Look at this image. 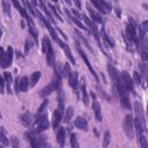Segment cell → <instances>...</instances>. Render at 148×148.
Returning a JSON list of instances; mask_svg holds the SVG:
<instances>
[{
  "instance_id": "cell-1",
  "label": "cell",
  "mask_w": 148,
  "mask_h": 148,
  "mask_svg": "<svg viewBox=\"0 0 148 148\" xmlns=\"http://www.w3.org/2000/svg\"><path fill=\"white\" fill-rule=\"evenodd\" d=\"M134 108V119H133V125L136 130V134H143L146 132V118H145V112H143V108L142 104L139 101H135L133 104Z\"/></svg>"
},
{
  "instance_id": "cell-2",
  "label": "cell",
  "mask_w": 148,
  "mask_h": 148,
  "mask_svg": "<svg viewBox=\"0 0 148 148\" xmlns=\"http://www.w3.org/2000/svg\"><path fill=\"white\" fill-rule=\"evenodd\" d=\"M27 140L30 142V145L35 148H39V147H46L49 146V143L46 142V138L44 135H42L39 132H35L32 130H30L29 132H27L25 134Z\"/></svg>"
},
{
  "instance_id": "cell-3",
  "label": "cell",
  "mask_w": 148,
  "mask_h": 148,
  "mask_svg": "<svg viewBox=\"0 0 148 148\" xmlns=\"http://www.w3.org/2000/svg\"><path fill=\"white\" fill-rule=\"evenodd\" d=\"M32 125L34 126H32L31 130L35 131V132H39L40 133V132L47 130L49 126H50V120H49L47 112H43V113L36 116V119L34 120Z\"/></svg>"
},
{
  "instance_id": "cell-4",
  "label": "cell",
  "mask_w": 148,
  "mask_h": 148,
  "mask_svg": "<svg viewBox=\"0 0 148 148\" xmlns=\"http://www.w3.org/2000/svg\"><path fill=\"white\" fill-rule=\"evenodd\" d=\"M114 86H116V89H117V92H118V97H119V101H120V104L127 109V110H131V104H130V99H128V91L124 88V86L119 82V80H117L114 82Z\"/></svg>"
},
{
  "instance_id": "cell-5",
  "label": "cell",
  "mask_w": 148,
  "mask_h": 148,
  "mask_svg": "<svg viewBox=\"0 0 148 148\" xmlns=\"http://www.w3.org/2000/svg\"><path fill=\"white\" fill-rule=\"evenodd\" d=\"M13 58H14V50L9 45L6 51H2L0 53V67L8 68L13 62Z\"/></svg>"
},
{
  "instance_id": "cell-6",
  "label": "cell",
  "mask_w": 148,
  "mask_h": 148,
  "mask_svg": "<svg viewBox=\"0 0 148 148\" xmlns=\"http://www.w3.org/2000/svg\"><path fill=\"white\" fill-rule=\"evenodd\" d=\"M74 45H75V49H76V51H77V52H79V54L81 56L82 60L86 62V65H87V67H88L89 72H90V73L92 74V76L95 77L96 82H99V80H98V76H97V74H96L95 69L92 68V66H91V64H90V61H89V59H88L87 54H86V53H84V51L82 50V47H81V44H80V42H79L77 39H75V40H74Z\"/></svg>"
},
{
  "instance_id": "cell-7",
  "label": "cell",
  "mask_w": 148,
  "mask_h": 148,
  "mask_svg": "<svg viewBox=\"0 0 148 148\" xmlns=\"http://www.w3.org/2000/svg\"><path fill=\"white\" fill-rule=\"evenodd\" d=\"M118 80L127 91H131V92L134 94V81H133V79L130 76V74L126 71H123V72L119 73Z\"/></svg>"
},
{
  "instance_id": "cell-8",
  "label": "cell",
  "mask_w": 148,
  "mask_h": 148,
  "mask_svg": "<svg viewBox=\"0 0 148 148\" xmlns=\"http://www.w3.org/2000/svg\"><path fill=\"white\" fill-rule=\"evenodd\" d=\"M123 128L127 138L132 139L134 135V125H133V117L132 114H126L123 121Z\"/></svg>"
},
{
  "instance_id": "cell-9",
  "label": "cell",
  "mask_w": 148,
  "mask_h": 148,
  "mask_svg": "<svg viewBox=\"0 0 148 148\" xmlns=\"http://www.w3.org/2000/svg\"><path fill=\"white\" fill-rule=\"evenodd\" d=\"M90 2L102 14H108L112 9V6L108 0H90Z\"/></svg>"
},
{
  "instance_id": "cell-10",
  "label": "cell",
  "mask_w": 148,
  "mask_h": 148,
  "mask_svg": "<svg viewBox=\"0 0 148 148\" xmlns=\"http://www.w3.org/2000/svg\"><path fill=\"white\" fill-rule=\"evenodd\" d=\"M68 82H69L71 88L75 92L76 97L79 98L80 97V94H79V73L77 72H71V74L68 75Z\"/></svg>"
},
{
  "instance_id": "cell-11",
  "label": "cell",
  "mask_w": 148,
  "mask_h": 148,
  "mask_svg": "<svg viewBox=\"0 0 148 148\" xmlns=\"http://www.w3.org/2000/svg\"><path fill=\"white\" fill-rule=\"evenodd\" d=\"M90 96L92 97V104H91V109L94 111V114H95V118L97 121H102L103 120V117H102V110H101V105H99V102L96 99V95L91 91L90 92Z\"/></svg>"
},
{
  "instance_id": "cell-12",
  "label": "cell",
  "mask_w": 148,
  "mask_h": 148,
  "mask_svg": "<svg viewBox=\"0 0 148 148\" xmlns=\"http://www.w3.org/2000/svg\"><path fill=\"white\" fill-rule=\"evenodd\" d=\"M58 44H59V46L64 50V52H65V54H66L67 59L69 60V62H71L72 65H75V59H74V57H73V54H72V51H71V49H69L68 44H67V43H64L62 40H60Z\"/></svg>"
},
{
  "instance_id": "cell-13",
  "label": "cell",
  "mask_w": 148,
  "mask_h": 148,
  "mask_svg": "<svg viewBox=\"0 0 148 148\" xmlns=\"http://www.w3.org/2000/svg\"><path fill=\"white\" fill-rule=\"evenodd\" d=\"M20 121L23 126L25 127H31L32 126V123H34V119H32V114L30 112H24L20 116Z\"/></svg>"
},
{
  "instance_id": "cell-14",
  "label": "cell",
  "mask_w": 148,
  "mask_h": 148,
  "mask_svg": "<svg viewBox=\"0 0 148 148\" xmlns=\"http://www.w3.org/2000/svg\"><path fill=\"white\" fill-rule=\"evenodd\" d=\"M64 12H65V14L67 15V17H68V18H69L72 22H74V23H75V24H76L79 28L83 29L84 31H88V28H87V27H86V25H84V24H83V23L80 21V18H77L76 16H74V15H73V14H72V13H71V12H69L67 8H65V9H64Z\"/></svg>"
},
{
  "instance_id": "cell-15",
  "label": "cell",
  "mask_w": 148,
  "mask_h": 148,
  "mask_svg": "<svg viewBox=\"0 0 148 148\" xmlns=\"http://www.w3.org/2000/svg\"><path fill=\"white\" fill-rule=\"evenodd\" d=\"M87 10H88V13H89V15H90V18H91L95 23H99V24H103V23H104V20L102 18V16H101L97 12H95V9H92L89 5H87Z\"/></svg>"
},
{
  "instance_id": "cell-16",
  "label": "cell",
  "mask_w": 148,
  "mask_h": 148,
  "mask_svg": "<svg viewBox=\"0 0 148 148\" xmlns=\"http://www.w3.org/2000/svg\"><path fill=\"white\" fill-rule=\"evenodd\" d=\"M74 126L75 127H77V128H80V130H82V131H88V121H87V119L84 118V117H82V116H79V117H76L75 118V120H74Z\"/></svg>"
},
{
  "instance_id": "cell-17",
  "label": "cell",
  "mask_w": 148,
  "mask_h": 148,
  "mask_svg": "<svg viewBox=\"0 0 148 148\" xmlns=\"http://www.w3.org/2000/svg\"><path fill=\"white\" fill-rule=\"evenodd\" d=\"M57 141L60 147L65 146V139H66V128L65 127H58L57 128Z\"/></svg>"
},
{
  "instance_id": "cell-18",
  "label": "cell",
  "mask_w": 148,
  "mask_h": 148,
  "mask_svg": "<svg viewBox=\"0 0 148 148\" xmlns=\"http://www.w3.org/2000/svg\"><path fill=\"white\" fill-rule=\"evenodd\" d=\"M99 34H101V37H102L103 42H104L109 47H114V42H113L109 36H108V34H106V31H105V29H104V28H102V29H101Z\"/></svg>"
},
{
  "instance_id": "cell-19",
  "label": "cell",
  "mask_w": 148,
  "mask_h": 148,
  "mask_svg": "<svg viewBox=\"0 0 148 148\" xmlns=\"http://www.w3.org/2000/svg\"><path fill=\"white\" fill-rule=\"evenodd\" d=\"M3 79H5V84L7 87V94H12V89H10V86L13 83V77H12V74L9 72H5L3 73Z\"/></svg>"
},
{
  "instance_id": "cell-20",
  "label": "cell",
  "mask_w": 148,
  "mask_h": 148,
  "mask_svg": "<svg viewBox=\"0 0 148 148\" xmlns=\"http://www.w3.org/2000/svg\"><path fill=\"white\" fill-rule=\"evenodd\" d=\"M30 88V83H29V80L27 76H22L18 81V89L20 91H27L28 89Z\"/></svg>"
},
{
  "instance_id": "cell-21",
  "label": "cell",
  "mask_w": 148,
  "mask_h": 148,
  "mask_svg": "<svg viewBox=\"0 0 148 148\" xmlns=\"http://www.w3.org/2000/svg\"><path fill=\"white\" fill-rule=\"evenodd\" d=\"M74 32H75V35L77 36V38L81 40V43H82V44H84V46H86L87 49H89L91 52H94V50L91 49V46H90V43L88 42V39H87V38H86V37H84V36H83V35H82V34H81V32H80L77 29H75V30H74Z\"/></svg>"
},
{
  "instance_id": "cell-22",
  "label": "cell",
  "mask_w": 148,
  "mask_h": 148,
  "mask_svg": "<svg viewBox=\"0 0 148 148\" xmlns=\"http://www.w3.org/2000/svg\"><path fill=\"white\" fill-rule=\"evenodd\" d=\"M45 54H46V62H47V65L52 67V66L54 65V62H56V56H54L53 47H51Z\"/></svg>"
},
{
  "instance_id": "cell-23",
  "label": "cell",
  "mask_w": 148,
  "mask_h": 148,
  "mask_svg": "<svg viewBox=\"0 0 148 148\" xmlns=\"http://www.w3.org/2000/svg\"><path fill=\"white\" fill-rule=\"evenodd\" d=\"M28 29H29L30 37L34 39V42H35L36 44H38V31H37V29L35 28V23H34V24H28Z\"/></svg>"
},
{
  "instance_id": "cell-24",
  "label": "cell",
  "mask_w": 148,
  "mask_h": 148,
  "mask_svg": "<svg viewBox=\"0 0 148 148\" xmlns=\"http://www.w3.org/2000/svg\"><path fill=\"white\" fill-rule=\"evenodd\" d=\"M81 92H82V101H83V104H84V105H88V104H89V96H88L87 86H86V83H84V80L82 81V84H81Z\"/></svg>"
},
{
  "instance_id": "cell-25",
  "label": "cell",
  "mask_w": 148,
  "mask_h": 148,
  "mask_svg": "<svg viewBox=\"0 0 148 148\" xmlns=\"http://www.w3.org/2000/svg\"><path fill=\"white\" fill-rule=\"evenodd\" d=\"M51 47H52V46H51V40H50V38L45 35V36L43 37V39H42V51H43V53H46Z\"/></svg>"
},
{
  "instance_id": "cell-26",
  "label": "cell",
  "mask_w": 148,
  "mask_h": 148,
  "mask_svg": "<svg viewBox=\"0 0 148 148\" xmlns=\"http://www.w3.org/2000/svg\"><path fill=\"white\" fill-rule=\"evenodd\" d=\"M73 114H74V108L73 106H68L66 110H65V112H64V121L67 124V123H69L71 121V119H72V117H73Z\"/></svg>"
},
{
  "instance_id": "cell-27",
  "label": "cell",
  "mask_w": 148,
  "mask_h": 148,
  "mask_svg": "<svg viewBox=\"0 0 148 148\" xmlns=\"http://www.w3.org/2000/svg\"><path fill=\"white\" fill-rule=\"evenodd\" d=\"M40 76H42V73H40L39 71H37V72H34V73L31 74V76H30V80H29L30 87H35V86H36V83L39 81Z\"/></svg>"
},
{
  "instance_id": "cell-28",
  "label": "cell",
  "mask_w": 148,
  "mask_h": 148,
  "mask_svg": "<svg viewBox=\"0 0 148 148\" xmlns=\"http://www.w3.org/2000/svg\"><path fill=\"white\" fill-rule=\"evenodd\" d=\"M108 71H109V73H110V76H111L112 81H113V82H116V81L118 80V75H119L118 71H117V69H116L111 64H108Z\"/></svg>"
},
{
  "instance_id": "cell-29",
  "label": "cell",
  "mask_w": 148,
  "mask_h": 148,
  "mask_svg": "<svg viewBox=\"0 0 148 148\" xmlns=\"http://www.w3.org/2000/svg\"><path fill=\"white\" fill-rule=\"evenodd\" d=\"M2 10L7 17H10V5L8 0H2Z\"/></svg>"
},
{
  "instance_id": "cell-30",
  "label": "cell",
  "mask_w": 148,
  "mask_h": 148,
  "mask_svg": "<svg viewBox=\"0 0 148 148\" xmlns=\"http://www.w3.org/2000/svg\"><path fill=\"white\" fill-rule=\"evenodd\" d=\"M0 142L3 146H9V140L6 136V132H5V128L3 127L0 128Z\"/></svg>"
},
{
  "instance_id": "cell-31",
  "label": "cell",
  "mask_w": 148,
  "mask_h": 148,
  "mask_svg": "<svg viewBox=\"0 0 148 148\" xmlns=\"http://www.w3.org/2000/svg\"><path fill=\"white\" fill-rule=\"evenodd\" d=\"M71 65H69V62H65V65L62 66V68H61V75L64 76V77H68V75L71 74Z\"/></svg>"
},
{
  "instance_id": "cell-32",
  "label": "cell",
  "mask_w": 148,
  "mask_h": 148,
  "mask_svg": "<svg viewBox=\"0 0 148 148\" xmlns=\"http://www.w3.org/2000/svg\"><path fill=\"white\" fill-rule=\"evenodd\" d=\"M47 105H49V99H44L43 102H42V104L39 105V108H38V110H37V113H36V116H38V114H40V113H43V112H45L46 111V108H47Z\"/></svg>"
},
{
  "instance_id": "cell-33",
  "label": "cell",
  "mask_w": 148,
  "mask_h": 148,
  "mask_svg": "<svg viewBox=\"0 0 148 148\" xmlns=\"http://www.w3.org/2000/svg\"><path fill=\"white\" fill-rule=\"evenodd\" d=\"M47 7H49V8H50V10L54 14V16H56L60 22H62V18H61V16H60V14H59V10H58L59 8H56V7H54L53 5H51V3H49V5H47Z\"/></svg>"
},
{
  "instance_id": "cell-34",
  "label": "cell",
  "mask_w": 148,
  "mask_h": 148,
  "mask_svg": "<svg viewBox=\"0 0 148 148\" xmlns=\"http://www.w3.org/2000/svg\"><path fill=\"white\" fill-rule=\"evenodd\" d=\"M138 142L140 143V146H141L142 148H147V147H148V143H147V139H146V136H145L143 134H140V135H138Z\"/></svg>"
},
{
  "instance_id": "cell-35",
  "label": "cell",
  "mask_w": 148,
  "mask_h": 148,
  "mask_svg": "<svg viewBox=\"0 0 148 148\" xmlns=\"http://www.w3.org/2000/svg\"><path fill=\"white\" fill-rule=\"evenodd\" d=\"M103 139H104V140H103V147H108V146H109V142H110V140H111V134H110V131H109V130L105 131Z\"/></svg>"
},
{
  "instance_id": "cell-36",
  "label": "cell",
  "mask_w": 148,
  "mask_h": 148,
  "mask_svg": "<svg viewBox=\"0 0 148 148\" xmlns=\"http://www.w3.org/2000/svg\"><path fill=\"white\" fill-rule=\"evenodd\" d=\"M77 135L75 134V133H72L71 134V146L73 147V148H77L79 147V142H77Z\"/></svg>"
},
{
  "instance_id": "cell-37",
  "label": "cell",
  "mask_w": 148,
  "mask_h": 148,
  "mask_svg": "<svg viewBox=\"0 0 148 148\" xmlns=\"http://www.w3.org/2000/svg\"><path fill=\"white\" fill-rule=\"evenodd\" d=\"M31 46H32V42H31L30 38H28V39L25 40V43H24V54H28V53H29Z\"/></svg>"
},
{
  "instance_id": "cell-38",
  "label": "cell",
  "mask_w": 148,
  "mask_h": 148,
  "mask_svg": "<svg viewBox=\"0 0 148 148\" xmlns=\"http://www.w3.org/2000/svg\"><path fill=\"white\" fill-rule=\"evenodd\" d=\"M133 81H134L136 84H141V83H142L141 76H140L139 72H134V73H133Z\"/></svg>"
},
{
  "instance_id": "cell-39",
  "label": "cell",
  "mask_w": 148,
  "mask_h": 148,
  "mask_svg": "<svg viewBox=\"0 0 148 148\" xmlns=\"http://www.w3.org/2000/svg\"><path fill=\"white\" fill-rule=\"evenodd\" d=\"M18 145H20L18 139H17L16 136H13V138L10 139V146L14 147V148H16V147H18Z\"/></svg>"
},
{
  "instance_id": "cell-40",
  "label": "cell",
  "mask_w": 148,
  "mask_h": 148,
  "mask_svg": "<svg viewBox=\"0 0 148 148\" xmlns=\"http://www.w3.org/2000/svg\"><path fill=\"white\" fill-rule=\"evenodd\" d=\"M0 94H5V79L0 76Z\"/></svg>"
},
{
  "instance_id": "cell-41",
  "label": "cell",
  "mask_w": 148,
  "mask_h": 148,
  "mask_svg": "<svg viewBox=\"0 0 148 148\" xmlns=\"http://www.w3.org/2000/svg\"><path fill=\"white\" fill-rule=\"evenodd\" d=\"M18 81H20V79L16 77V79H15V83H14V86H15V92H16V94L20 92V89H18Z\"/></svg>"
},
{
  "instance_id": "cell-42",
  "label": "cell",
  "mask_w": 148,
  "mask_h": 148,
  "mask_svg": "<svg viewBox=\"0 0 148 148\" xmlns=\"http://www.w3.org/2000/svg\"><path fill=\"white\" fill-rule=\"evenodd\" d=\"M113 10H114V13H116V15H117L118 17H120V16H121V10H120V8H119L118 6H116Z\"/></svg>"
},
{
  "instance_id": "cell-43",
  "label": "cell",
  "mask_w": 148,
  "mask_h": 148,
  "mask_svg": "<svg viewBox=\"0 0 148 148\" xmlns=\"http://www.w3.org/2000/svg\"><path fill=\"white\" fill-rule=\"evenodd\" d=\"M74 3L77 7V9H81V1L80 0H74Z\"/></svg>"
},
{
  "instance_id": "cell-44",
  "label": "cell",
  "mask_w": 148,
  "mask_h": 148,
  "mask_svg": "<svg viewBox=\"0 0 148 148\" xmlns=\"http://www.w3.org/2000/svg\"><path fill=\"white\" fill-rule=\"evenodd\" d=\"M16 54H17V57H18V58H23V56L21 54V52H20V51H17V52H16Z\"/></svg>"
},
{
  "instance_id": "cell-45",
  "label": "cell",
  "mask_w": 148,
  "mask_h": 148,
  "mask_svg": "<svg viewBox=\"0 0 148 148\" xmlns=\"http://www.w3.org/2000/svg\"><path fill=\"white\" fill-rule=\"evenodd\" d=\"M65 1H66V3H67V5H71V3H72V1H71V0H65Z\"/></svg>"
},
{
  "instance_id": "cell-46",
  "label": "cell",
  "mask_w": 148,
  "mask_h": 148,
  "mask_svg": "<svg viewBox=\"0 0 148 148\" xmlns=\"http://www.w3.org/2000/svg\"><path fill=\"white\" fill-rule=\"evenodd\" d=\"M1 36H2V30L0 29V38H1Z\"/></svg>"
},
{
  "instance_id": "cell-47",
  "label": "cell",
  "mask_w": 148,
  "mask_h": 148,
  "mask_svg": "<svg viewBox=\"0 0 148 148\" xmlns=\"http://www.w3.org/2000/svg\"><path fill=\"white\" fill-rule=\"evenodd\" d=\"M2 51H3V49H2V47H1V46H0V53H1V52H2Z\"/></svg>"
},
{
  "instance_id": "cell-48",
  "label": "cell",
  "mask_w": 148,
  "mask_h": 148,
  "mask_svg": "<svg viewBox=\"0 0 148 148\" xmlns=\"http://www.w3.org/2000/svg\"><path fill=\"white\" fill-rule=\"evenodd\" d=\"M51 1H53V2H56V3L58 2V0H51Z\"/></svg>"
}]
</instances>
